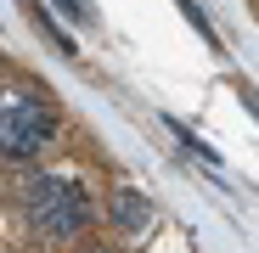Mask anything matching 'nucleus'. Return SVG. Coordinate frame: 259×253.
<instances>
[{"label":"nucleus","instance_id":"obj_1","mask_svg":"<svg viewBox=\"0 0 259 253\" xmlns=\"http://www.w3.org/2000/svg\"><path fill=\"white\" fill-rule=\"evenodd\" d=\"M6 203L17 225L39 242V247H73L84 231L102 220L96 208V191L84 186L73 169H51V163H28V169H12V186H6Z\"/></svg>","mask_w":259,"mask_h":253},{"label":"nucleus","instance_id":"obj_2","mask_svg":"<svg viewBox=\"0 0 259 253\" xmlns=\"http://www.w3.org/2000/svg\"><path fill=\"white\" fill-rule=\"evenodd\" d=\"M62 135L57 102L34 79H0V169L39 163Z\"/></svg>","mask_w":259,"mask_h":253},{"label":"nucleus","instance_id":"obj_3","mask_svg":"<svg viewBox=\"0 0 259 253\" xmlns=\"http://www.w3.org/2000/svg\"><path fill=\"white\" fill-rule=\"evenodd\" d=\"M147 220H152V203L141 197V191H113V225L124 231V236H136V231H147Z\"/></svg>","mask_w":259,"mask_h":253},{"label":"nucleus","instance_id":"obj_4","mask_svg":"<svg viewBox=\"0 0 259 253\" xmlns=\"http://www.w3.org/2000/svg\"><path fill=\"white\" fill-rule=\"evenodd\" d=\"M79 253H107V247H79Z\"/></svg>","mask_w":259,"mask_h":253}]
</instances>
